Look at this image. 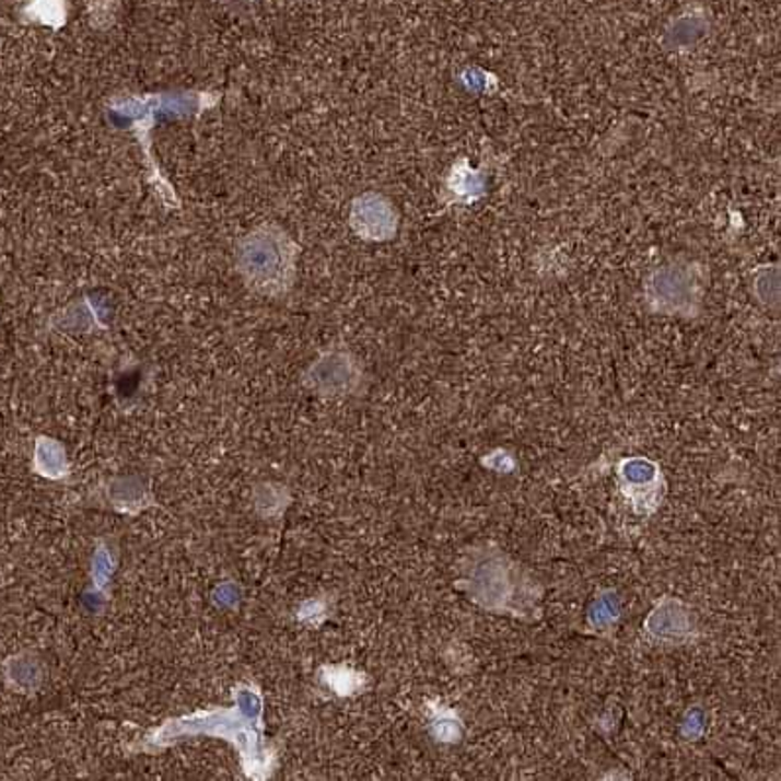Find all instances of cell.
<instances>
[{
  "instance_id": "obj_1",
  "label": "cell",
  "mask_w": 781,
  "mask_h": 781,
  "mask_svg": "<svg viewBox=\"0 0 781 781\" xmlns=\"http://www.w3.org/2000/svg\"><path fill=\"white\" fill-rule=\"evenodd\" d=\"M456 587L487 613L524 620L540 617L543 590L538 582L491 544L467 548L459 562Z\"/></svg>"
},
{
  "instance_id": "obj_2",
  "label": "cell",
  "mask_w": 781,
  "mask_h": 781,
  "mask_svg": "<svg viewBox=\"0 0 781 781\" xmlns=\"http://www.w3.org/2000/svg\"><path fill=\"white\" fill-rule=\"evenodd\" d=\"M299 248L277 226H261L240 240L236 266L246 285L264 295H285L295 281Z\"/></svg>"
},
{
  "instance_id": "obj_3",
  "label": "cell",
  "mask_w": 781,
  "mask_h": 781,
  "mask_svg": "<svg viewBox=\"0 0 781 781\" xmlns=\"http://www.w3.org/2000/svg\"><path fill=\"white\" fill-rule=\"evenodd\" d=\"M706 267L697 261H669L650 273L644 303L652 313L696 318L706 299Z\"/></svg>"
},
{
  "instance_id": "obj_4",
  "label": "cell",
  "mask_w": 781,
  "mask_h": 781,
  "mask_svg": "<svg viewBox=\"0 0 781 781\" xmlns=\"http://www.w3.org/2000/svg\"><path fill=\"white\" fill-rule=\"evenodd\" d=\"M617 476L622 496L639 515H652L662 505L666 477L656 462L642 456L625 457L617 467Z\"/></svg>"
},
{
  "instance_id": "obj_5",
  "label": "cell",
  "mask_w": 781,
  "mask_h": 781,
  "mask_svg": "<svg viewBox=\"0 0 781 781\" xmlns=\"http://www.w3.org/2000/svg\"><path fill=\"white\" fill-rule=\"evenodd\" d=\"M644 634L660 644H689L699 634V622L693 609L676 597H662L650 610L642 625Z\"/></svg>"
},
{
  "instance_id": "obj_6",
  "label": "cell",
  "mask_w": 781,
  "mask_h": 781,
  "mask_svg": "<svg viewBox=\"0 0 781 781\" xmlns=\"http://www.w3.org/2000/svg\"><path fill=\"white\" fill-rule=\"evenodd\" d=\"M350 224L360 238L387 242L397 234L399 212L387 197L380 193H365L352 202Z\"/></svg>"
},
{
  "instance_id": "obj_7",
  "label": "cell",
  "mask_w": 781,
  "mask_h": 781,
  "mask_svg": "<svg viewBox=\"0 0 781 781\" xmlns=\"http://www.w3.org/2000/svg\"><path fill=\"white\" fill-rule=\"evenodd\" d=\"M486 183L483 170H471L467 160H459L452 165L448 177L444 182V199L456 205H469L486 195Z\"/></svg>"
},
{
  "instance_id": "obj_8",
  "label": "cell",
  "mask_w": 781,
  "mask_h": 781,
  "mask_svg": "<svg viewBox=\"0 0 781 781\" xmlns=\"http://www.w3.org/2000/svg\"><path fill=\"white\" fill-rule=\"evenodd\" d=\"M706 20L696 14H686L677 19L672 28L667 30L666 42L672 49H687L699 44V39L706 36Z\"/></svg>"
},
{
  "instance_id": "obj_9",
  "label": "cell",
  "mask_w": 781,
  "mask_h": 781,
  "mask_svg": "<svg viewBox=\"0 0 781 781\" xmlns=\"http://www.w3.org/2000/svg\"><path fill=\"white\" fill-rule=\"evenodd\" d=\"M620 619V603L619 597L613 591L601 593L597 599L593 601L587 620H590L591 629L597 632H609L617 627Z\"/></svg>"
},
{
  "instance_id": "obj_10",
  "label": "cell",
  "mask_w": 781,
  "mask_h": 781,
  "mask_svg": "<svg viewBox=\"0 0 781 781\" xmlns=\"http://www.w3.org/2000/svg\"><path fill=\"white\" fill-rule=\"evenodd\" d=\"M753 291L756 299L766 306H778L780 299V267L766 266L756 271Z\"/></svg>"
},
{
  "instance_id": "obj_11",
  "label": "cell",
  "mask_w": 781,
  "mask_h": 781,
  "mask_svg": "<svg viewBox=\"0 0 781 781\" xmlns=\"http://www.w3.org/2000/svg\"><path fill=\"white\" fill-rule=\"evenodd\" d=\"M432 733L440 743H457L462 738V721L448 707H434Z\"/></svg>"
},
{
  "instance_id": "obj_12",
  "label": "cell",
  "mask_w": 781,
  "mask_h": 781,
  "mask_svg": "<svg viewBox=\"0 0 781 781\" xmlns=\"http://www.w3.org/2000/svg\"><path fill=\"white\" fill-rule=\"evenodd\" d=\"M32 12H34V19L46 22V24H54V26H59L66 20L63 0H36Z\"/></svg>"
},
{
  "instance_id": "obj_13",
  "label": "cell",
  "mask_w": 781,
  "mask_h": 781,
  "mask_svg": "<svg viewBox=\"0 0 781 781\" xmlns=\"http://www.w3.org/2000/svg\"><path fill=\"white\" fill-rule=\"evenodd\" d=\"M481 464L491 467L497 474H511L515 469V459L505 450H497L493 454H489L481 459Z\"/></svg>"
}]
</instances>
